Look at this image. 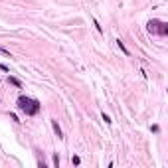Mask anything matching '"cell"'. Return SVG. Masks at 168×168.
<instances>
[{"label":"cell","mask_w":168,"mask_h":168,"mask_svg":"<svg viewBox=\"0 0 168 168\" xmlns=\"http://www.w3.org/2000/svg\"><path fill=\"white\" fill-rule=\"evenodd\" d=\"M93 26H95V28H97V32H103V28H101V26H99V22H97V20H93Z\"/></svg>","instance_id":"52a82bcc"},{"label":"cell","mask_w":168,"mask_h":168,"mask_svg":"<svg viewBox=\"0 0 168 168\" xmlns=\"http://www.w3.org/2000/svg\"><path fill=\"white\" fill-rule=\"evenodd\" d=\"M8 81H10L12 85H16V87H22V83H20V81H18L16 77H8Z\"/></svg>","instance_id":"5b68a950"},{"label":"cell","mask_w":168,"mask_h":168,"mask_svg":"<svg viewBox=\"0 0 168 168\" xmlns=\"http://www.w3.org/2000/svg\"><path fill=\"white\" fill-rule=\"evenodd\" d=\"M146 30L150 34H158V36H166L168 34V26L164 22H160V20H150L148 24H146Z\"/></svg>","instance_id":"7a4b0ae2"},{"label":"cell","mask_w":168,"mask_h":168,"mask_svg":"<svg viewBox=\"0 0 168 168\" xmlns=\"http://www.w3.org/2000/svg\"><path fill=\"white\" fill-rule=\"evenodd\" d=\"M117 46H119V48H121V52H123L125 56H129V53H131V52H129V49H127V46L123 44V40H117Z\"/></svg>","instance_id":"277c9868"},{"label":"cell","mask_w":168,"mask_h":168,"mask_svg":"<svg viewBox=\"0 0 168 168\" xmlns=\"http://www.w3.org/2000/svg\"><path fill=\"white\" fill-rule=\"evenodd\" d=\"M18 109L22 113H26V115H36L38 111H40V103H38L36 99H30V97H18Z\"/></svg>","instance_id":"6da1fadb"},{"label":"cell","mask_w":168,"mask_h":168,"mask_svg":"<svg viewBox=\"0 0 168 168\" xmlns=\"http://www.w3.org/2000/svg\"><path fill=\"white\" fill-rule=\"evenodd\" d=\"M71 162H73V164H79L81 160H79V156H73V158H71Z\"/></svg>","instance_id":"ba28073f"},{"label":"cell","mask_w":168,"mask_h":168,"mask_svg":"<svg viewBox=\"0 0 168 168\" xmlns=\"http://www.w3.org/2000/svg\"><path fill=\"white\" fill-rule=\"evenodd\" d=\"M101 119H103V121H105L107 125H111V123H113V121L109 119V115H105V113H101Z\"/></svg>","instance_id":"8992f818"},{"label":"cell","mask_w":168,"mask_h":168,"mask_svg":"<svg viewBox=\"0 0 168 168\" xmlns=\"http://www.w3.org/2000/svg\"><path fill=\"white\" fill-rule=\"evenodd\" d=\"M52 127H53V131H56L57 138H64V133H61V129H60V125H57V121H52Z\"/></svg>","instance_id":"3957f363"}]
</instances>
